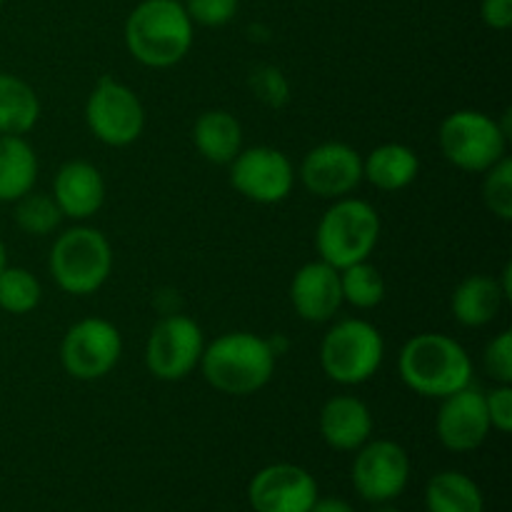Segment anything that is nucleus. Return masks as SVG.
<instances>
[{
    "label": "nucleus",
    "instance_id": "obj_16",
    "mask_svg": "<svg viewBox=\"0 0 512 512\" xmlns=\"http://www.w3.org/2000/svg\"><path fill=\"white\" fill-rule=\"evenodd\" d=\"M290 305L305 323H330L343 308L340 270L320 258L300 265L290 280Z\"/></svg>",
    "mask_w": 512,
    "mask_h": 512
},
{
    "label": "nucleus",
    "instance_id": "obj_1",
    "mask_svg": "<svg viewBox=\"0 0 512 512\" xmlns=\"http://www.w3.org/2000/svg\"><path fill=\"white\" fill-rule=\"evenodd\" d=\"M278 368V353L263 338L250 330H230L205 343L198 370L205 383L230 398H248L268 388Z\"/></svg>",
    "mask_w": 512,
    "mask_h": 512
},
{
    "label": "nucleus",
    "instance_id": "obj_24",
    "mask_svg": "<svg viewBox=\"0 0 512 512\" xmlns=\"http://www.w3.org/2000/svg\"><path fill=\"white\" fill-rule=\"evenodd\" d=\"M425 508L428 512H483L485 500L473 478L458 470H443L428 480Z\"/></svg>",
    "mask_w": 512,
    "mask_h": 512
},
{
    "label": "nucleus",
    "instance_id": "obj_29",
    "mask_svg": "<svg viewBox=\"0 0 512 512\" xmlns=\"http://www.w3.org/2000/svg\"><path fill=\"white\" fill-rule=\"evenodd\" d=\"M250 93L265 108L280 110L290 103V80L278 65H255L248 75Z\"/></svg>",
    "mask_w": 512,
    "mask_h": 512
},
{
    "label": "nucleus",
    "instance_id": "obj_4",
    "mask_svg": "<svg viewBox=\"0 0 512 512\" xmlns=\"http://www.w3.org/2000/svg\"><path fill=\"white\" fill-rule=\"evenodd\" d=\"M113 245L103 230L75 223L53 240L48 270L63 293L85 298L103 288L113 275Z\"/></svg>",
    "mask_w": 512,
    "mask_h": 512
},
{
    "label": "nucleus",
    "instance_id": "obj_12",
    "mask_svg": "<svg viewBox=\"0 0 512 512\" xmlns=\"http://www.w3.org/2000/svg\"><path fill=\"white\" fill-rule=\"evenodd\" d=\"M355 490L365 503H393L403 495L410 480V455L395 440L370 438L363 448L355 450L350 470Z\"/></svg>",
    "mask_w": 512,
    "mask_h": 512
},
{
    "label": "nucleus",
    "instance_id": "obj_31",
    "mask_svg": "<svg viewBox=\"0 0 512 512\" xmlns=\"http://www.w3.org/2000/svg\"><path fill=\"white\" fill-rule=\"evenodd\" d=\"M183 5L193 25L203 28H225L240 10V0H183Z\"/></svg>",
    "mask_w": 512,
    "mask_h": 512
},
{
    "label": "nucleus",
    "instance_id": "obj_10",
    "mask_svg": "<svg viewBox=\"0 0 512 512\" xmlns=\"http://www.w3.org/2000/svg\"><path fill=\"white\" fill-rule=\"evenodd\" d=\"M123 358V335L110 320L90 315L65 330L60 340V365L80 383L108 378Z\"/></svg>",
    "mask_w": 512,
    "mask_h": 512
},
{
    "label": "nucleus",
    "instance_id": "obj_32",
    "mask_svg": "<svg viewBox=\"0 0 512 512\" xmlns=\"http://www.w3.org/2000/svg\"><path fill=\"white\" fill-rule=\"evenodd\" d=\"M485 410H488V418L493 430L508 435L512 430V385H500L495 383L493 388L485 393Z\"/></svg>",
    "mask_w": 512,
    "mask_h": 512
},
{
    "label": "nucleus",
    "instance_id": "obj_9",
    "mask_svg": "<svg viewBox=\"0 0 512 512\" xmlns=\"http://www.w3.org/2000/svg\"><path fill=\"white\" fill-rule=\"evenodd\" d=\"M205 333L190 315L165 313L145 340V368L163 383H180L198 370Z\"/></svg>",
    "mask_w": 512,
    "mask_h": 512
},
{
    "label": "nucleus",
    "instance_id": "obj_21",
    "mask_svg": "<svg viewBox=\"0 0 512 512\" xmlns=\"http://www.w3.org/2000/svg\"><path fill=\"white\" fill-rule=\"evenodd\" d=\"M190 138L203 160L213 165H230L243 150V125L230 110L213 108L198 115Z\"/></svg>",
    "mask_w": 512,
    "mask_h": 512
},
{
    "label": "nucleus",
    "instance_id": "obj_17",
    "mask_svg": "<svg viewBox=\"0 0 512 512\" xmlns=\"http://www.w3.org/2000/svg\"><path fill=\"white\" fill-rule=\"evenodd\" d=\"M53 200L63 218L73 223H85L100 213L108 195L103 173L90 160H68L58 168L53 178Z\"/></svg>",
    "mask_w": 512,
    "mask_h": 512
},
{
    "label": "nucleus",
    "instance_id": "obj_7",
    "mask_svg": "<svg viewBox=\"0 0 512 512\" xmlns=\"http://www.w3.org/2000/svg\"><path fill=\"white\" fill-rule=\"evenodd\" d=\"M510 128L483 110L463 108L445 115L438 130L443 158L463 173L483 175L508 155Z\"/></svg>",
    "mask_w": 512,
    "mask_h": 512
},
{
    "label": "nucleus",
    "instance_id": "obj_18",
    "mask_svg": "<svg viewBox=\"0 0 512 512\" xmlns=\"http://www.w3.org/2000/svg\"><path fill=\"white\" fill-rule=\"evenodd\" d=\"M320 438L340 453H355L373 438L375 420L368 403L358 395H333L320 410Z\"/></svg>",
    "mask_w": 512,
    "mask_h": 512
},
{
    "label": "nucleus",
    "instance_id": "obj_34",
    "mask_svg": "<svg viewBox=\"0 0 512 512\" xmlns=\"http://www.w3.org/2000/svg\"><path fill=\"white\" fill-rule=\"evenodd\" d=\"M310 512H355V508L343 498H318Z\"/></svg>",
    "mask_w": 512,
    "mask_h": 512
},
{
    "label": "nucleus",
    "instance_id": "obj_14",
    "mask_svg": "<svg viewBox=\"0 0 512 512\" xmlns=\"http://www.w3.org/2000/svg\"><path fill=\"white\" fill-rule=\"evenodd\" d=\"M318 498V480L293 463L268 465L248 485V500L255 512H310Z\"/></svg>",
    "mask_w": 512,
    "mask_h": 512
},
{
    "label": "nucleus",
    "instance_id": "obj_2",
    "mask_svg": "<svg viewBox=\"0 0 512 512\" xmlns=\"http://www.w3.org/2000/svg\"><path fill=\"white\" fill-rule=\"evenodd\" d=\"M123 40L135 63L165 70L188 58L195 25L183 0H140L125 18Z\"/></svg>",
    "mask_w": 512,
    "mask_h": 512
},
{
    "label": "nucleus",
    "instance_id": "obj_35",
    "mask_svg": "<svg viewBox=\"0 0 512 512\" xmlns=\"http://www.w3.org/2000/svg\"><path fill=\"white\" fill-rule=\"evenodd\" d=\"M8 265V248H5V240L0 238V270Z\"/></svg>",
    "mask_w": 512,
    "mask_h": 512
},
{
    "label": "nucleus",
    "instance_id": "obj_3",
    "mask_svg": "<svg viewBox=\"0 0 512 512\" xmlns=\"http://www.w3.org/2000/svg\"><path fill=\"white\" fill-rule=\"evenodd\" d=\"M398 375L420 398L443 400L473 385V358L445 333H418L400 348Z\"/></svg>",
    "mask_w": 512,
    "mask_h": 512
},
{
    "label": "nucleus",
    "instance_id": "obj_11",
    "mask_svg": "<svg viewBox=\"0 0 512 512\" xmlns=\"http://www.w3.org/2000/svg\"><path fill=\"white\" fill-rule=\"evenodd\" d=\"M230 168V185L245 200L258 205H278L293 195L298 173L288 155L273 145H253L235 155Z\"/></svg>",
    "mask_w": 512,
    "mask_h": 512
},
{
    "label": "nucleus",
    "instance_id": "obj_22",
    "mask_svg": "<svg viewBox=\"0 0 512 512\" xmlns=\"http://www.w3.org/2000/svg\"><path fill=\"white\" fill-rule=\"evenodd\" d=\"M38 153L25 135H0V203L13 205L38 183Z\"/></svg>",
    "mask_w": 512,
    "mask_h": 512
},
{
    "label": "nucleus",
    "instance_id": "obj_20",
    "mask_svg": "<svg viewBox=\"0 0 512 512\" xmlns=\"http://www.w3.org/2000/svg\"><path fill=\"white\" fill-rule=\"evenodd\" d=\"M505 303V295L500 290L498 278L490 275H468L455 285L450 295V313L455 323L463 328H485L500 315Z\"/></svg>",
    "mask_w": 512,
    "mask_h": 512
},
{
    "label": "nucleus",
    "instance_id": "obj_5",
    "mask_svg": "<svg viewBox=\"0 0 512 512\" xmlns=\"http://www.w3.org/2000/svg\"><path fill=\"white\" fill-rule=\"evenodd\" d=\"M383 235L380 213L373 203L363 198H340L320 215L315 228V250L318 258L343 270L348 265L370 260Z\"/></svg>",
    "mask_w": 512,
    "mask_h": 512
},
{
    "label": "nucleus",
    "instance_id": "obj_27",
    "mask_svg": "<svg viewBox=\"0 0 512 512\" xmlns=\"http://www.w3.org/2000/svg\"><path fill=\"white\" fill-rule=\"evenodd\" d=\"M13 205H15V210H13L15 225H18L25 235H33V238H45V235H53L55 230L60 228V223L65 220L50 193H38V190H30L28 195H23L20 200H15Z\"/></svg>",
    "mask_w": 512,
    "mask_h": 512
},
{
    "label": "nucleus",
    "instance_id": "obj_6",
    "mask_svg": "<svg viewBox=\"0 0 512 512\" xmlns=\"http://www.w3.org/2000/svg\"><path fill=\"white\" fill-rule=\"evenodd\" d=\"M385 360V338L365 318L335 320L320 340V368L343 388H358L378 375Z\"/></svg>",
    "mask_w": 512,
    "mask_h": 512
},
{
    "label": "nucleus",
    "instance_id": "obj_26",
    "mask_svg": "<svg viewBox=\"0 0 512 512\" xmlns=\"http://www.w3.org/2000/svg\"><path fill=\"white\" fill-rule=\"evenodd\" d=\"M43 300V285L20 265H5L0 270V310L8 315H28Z\"/></svg>",
    "mask_w": 512,
    "mask_h": 512
},
{
    "label": "nucleus",
    "instance_id": "obj_25",
    "mask_svg": "<svg viewBox=\"0 0 512 512\" xmlns=\"http://www.w3.org/2000/svg\"><path fill=\"white\" fill-rule=\"evenodd\" d=\"M340 290H343V305L355 310H375L388 295V283L380 268H375L370 260H363L340 270Z\"/></svg>",
    "mask_w": 512,
    "mask_h": 512
},
{
    "label": "nucleus",
    "instance_id": "obj_19",
    "mask_svg": "<svg viewBox=\"0 0 512 512\" xmlns=\"http://www.w3.org/2000/svg\"><path fill=\"white\" fill-rule=\"evenodd\" d=\"M420 175V158L405 143H380L363 155V180L380 193H400Z\"/></svg>",
    "mask_w": 512,
    "mask_h": 512
},
{
    "label": "nucleus",
    "instance_id": "obj_28",
    "mask_svg": "<svg viewBox=\"0 0 512 512\" xmlns=\"http://www.w3.org/2000/svg\"><path fill=\"white\" fill-rule=\"evenodd\" d=\"M483 203L503 223L512 220V160L508 155L483 173Z\"/></svg>",
    "mask_w": 512,
    "mask_h": 512
},
{
    "label": "nucleus",
    "instance_id": "obj_15",
    "mask_svg": "<svg viewBox=\"0 0 512 512\" xmlns=\"http://www.w3.org/2000/svg\"><path fill=\"white\" fill-rule=\"evenodd\" d=\"M490 425L483 390L468 385L440 400L435 415V435L450 453H473L488 440Z\"/></svg>",
    "mask_w": 512,
    "mask_h": 512
},
{
    "label": "nucleus",
    "instance_id": "obj_33",
    "mask_svg": "<svg viewBox=\"0 0 512 512\" xmlns=\"http://www.w3.org/2000/svg\"><path fill=\"white\" fill-rule=\"evenodd\" d=\"M480 20L490 30H505L512 25V0H480Z\"/></svg>",
    "mask_w": 512,
    "mask_h": 512
},
{
    "label": "nucleus",
    "instance_id": "obj_13",
    "mask_svg": "<svg viewBox=\"0 0 512 512\" xmlns=\"http://www.w3.org/2000/svg\"><path fill=\"white\" fill-rule=\"evenodd\" d=\"M295 173L308 193L333 203L353 195L363 183V155L353 145L328 140L310 148Z\"/></svg>",
    "mask_w": 512,
    "mask_h": 512
},
{
    "label": "nucleus",
    "instance_id": "obj_30",
    "mask_svg": "<svg viewBox=\"0 0 512 512\" xmlns=\"http://www.w3.org/2000/svg\"><path fill=\"white\" fill-rule=\"evenodd\" d=\"M485 373L493 383L512 385V333L500 330L498 335L488 340L483 350Z\"/></svg>",
    "mask_w": 512,
    "mask_h": 512
},
{
    "label": "nucleus",
    "instance_id": "obj_37",
    "mask_svg": "<svg viewBox=\"0 0 512 512\" xmlns=\"http://www.w3.org/2000/svg\"><path fill=\"white\" fill-rule=\"evenodd\" d=\"M3 3H5V0H0V8H3Z\"/></svg>",
    "mask_w": 512,
    "mask_h": 512
},
{
    "label": "nucleus",
    "instance_id": "obj_8",
    "mask_svg": "<svg viewBox=\"0 0 512 512\" xmlns=\"http://www.w3.org/2000/svg\"><path fill=\"white\" fill-rule=\"evenodd\" d=\"M85 125L98 143L128 148L145 130V105L130 85L103 75L85 100Z\"/></svg>",
    "mask_w": 512,
    "mask_h": 512
},
{
    "label": "nucleus",
    "instance_id": "obj_23",
    "mask_svg": "<svg viewBox=\"0 0 512 512\" xmlns=\"http://www.w3.org/2000/svg\"><path fill=\"white\" fill-rule=\"evenodd\" d=\"M40 98L28 80L0 73V135H28L40 120Z\"/></svg>",
    "mask_w": 512,
    "mask_h": 512
},
{
    "label": "nucleus",
    "instance_id": "obj_36",
    "mask_svg": "<svg viewBox=\"0 0 512 512\" xmlns=\"http://www.w3.org/2000/svg\"><path fill=\"white\" fill-rule=\"evenodd\" d=\"M370 512H403V510H398L395 505H390V503H383V505H378V508L370 510Z\"/></svg>",
    "mask_w": 512,
    "mask_h": 512
}]
</instances>
